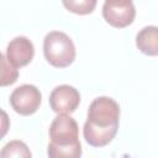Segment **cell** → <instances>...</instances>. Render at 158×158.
Instances as JSON below:
<instances>
[{
  "label": "cell",
  "instance_id": "6da1fadb",
  "mask_svg": "<svg viewBox=\"0 0 158 158\" xmlns=\"http://www.w3.org/2000/svg\"><path fill=\"white\" fill-rule=\"evenodd\" d=\"M120 106L109 96L94 99L88 110L83 127L85 141L93 147H104L116 136L118 130Z\"/></svg>",
  "mask_w": 158,
  "mask_h": 158
},
{
  "label": "cell",
  "instance_id": "52a82bcc",
  "mask_svg": "<svg viewBox=\"0 0 158 158\" xmlns=\"http://www.w3.org/2000/svg\"><path fill=\"white\" fill-rule=\"evenodd\" d=\"M35 56L33 43L25 36H17L11 40L6 48V58L14 68L27 65Z\"/></svg>",
  "mask_w": 158,
  "mask_h": 158
},
{
  "label": "cell",
  "instance_id": "4fadbf2b",
  "mask_svg": "<svg viewBox=\"0 0 158 158\" xmlns=\"http://www.w3.org/2000/svg\"><path fill=\"white\" fill-rule=\"evenodd\" d=\"M10 128V118L9 115L6 114V111H4L2 109H0V139L5 137V135L7 133Z\"/></svg>",
  "mask_w": 158,
  "mask_h": 158
},
{
  "label": "cell",
  "instance_id": "8992f818",
  "mask_svg": "<svg viewBox=\"0 0 158 158\" xmlns=\"http://www.w3.org/2000/svg\"><path fill=\"white\" fill-rule=\"evenodd\" d=\"M80 102L79 91L68 84L56 86L49 95V106L58 115L72 114L77 110Z\"/></svg>",
  "mask_w": 158,
  "mask_h": 158
},
{
  "label": "cell",
  "instance_id": "30bf717a",
  "mask_svg": "<svg viewBox=\"0 0 158 158\" xmlns=\"http://www.w3.org/2000/svg\"><path fill=\"white\" fill-rule=\"evenodd\" d=\"M0 158H32V154L25 142L14 139L1 148Z\"/></svg>",
  "mask_w": 158,
  "mask_h": 158
},
{
  "label": "cell",
  "instance_id": "8fae6325",
  "mask_svg": "<svg viewBox=\"0 0 158 158\" xmlns=\"http://www.w3.org/2000/svg\"><path fill=\"white\" fill-rule=\"evenodd\" d=\"M19 78V70L14 68L7 58L0 52V86H9Z\"/></svg>",
  "mask_w": 158,
  "mask_h": 158
},
{
  "label": "cell",
  "instance_id": "3957f363",
  "mask_svg": "<svg viewBox=\"0 0 158 158\" xmlns=\"http://www.w3.org/2000/svg\"><path fill=\"white\" fill-rule=\"evenodd\" d=\"M42 95L37 86L32 84H23L17 86L10 95L11 107L22 116L35 114L41 105Z\"/></svg>",
  "mask_w": 158,
  "mask_h": 158
},
{
  "label": "cell",
  "instance_id": "5b68a950",
  "mask_svg": "<svg viewBox=\"0 0 158 158\" xmlns=\"http://www.w3.org/2000/svg\"><path fill=\"white\" fill-rule=\"evenodd\" d=\"M51 143L67 146L79 142V127L70 115L60 114L52 121L49 126Z\"/></svg>",
  "mask_w": 158,
  "mask_h": 158
},
{
  "label": "cell",
  "instance_id": "277c9868",
  "mask_svg": "<svg viewBox=\"0 0 158 158\" xmlns=\"http://www.w3.org/2000/svg\"><path fill=\"white\" fill-rule=\"evenodd\" d=\"M105 21L117 28L131 25L136 16V10L131 0H106L102 5Z\"/></svg>",
  "mask_w": 158,
  "mask_h": 158
},
{
  "label": "cell",
  "instance_id": "7a4b0ae2",
  "mask_svg": "<svg viewBox=\"0 0 158 158\" xmlns=\"http://www.w3.org/2000/svg\"><path fill=\"white\" fill-rule=\"evenodd\" d=\"M43 53L49 64L56 68H65L75 59V46L67 33L51 31L44 36Z\"/></svg>",
  "mask_w": 158,
  "mask_h": 158
},
{
  "label": "cell",
  "instance_id": "7c38bea8",
  "mask_svg": "<svg viewBox=\"0 0 158 158\" xmlns=\"http://www.w3.org/2000/svg\"><path fill=\"white\" fill-rule=\"evenodd\" d=\"M63 5L70 12L78 15H86L93 12V10L96 6V0H79V1L69 0V1H63Z\"/></svg>",
  "mask_w": 158,
  "mask_h": 158
},
{
  "label": "cell",
  "instance_id": "ba28073f",
  "mask_svg": "<svg viewBox=\"0 0 158 158\" xmlns=\"http://www.w3.org/2000/svg\"><path fill=\"white\" fill-rule=\"evenodd\" d=\"M136 46L147 56L158 54V27L146 26L136 36Z\"/></svg>",
  "mask_w": 158,
  "mask_h": 158
},
{
  "label": "cell",
  "instance_id": "9c48e42d",
  "mask_svg": "<svg viewBox=\"0 0 158 158\" xmlns=\"http://www.w3.org/2000/svg\"><path fill=\"white\" fill-rule=\"evenodd\" d=\"M47 154L48 158H80L81 156L80 141L67 146H59L49 142L47 148Z\"/></svg>",
  "mask_w": 158,
  "mask_h": 158
}]
</instances>
